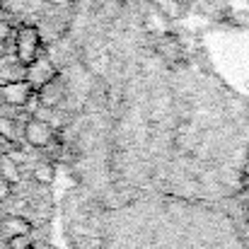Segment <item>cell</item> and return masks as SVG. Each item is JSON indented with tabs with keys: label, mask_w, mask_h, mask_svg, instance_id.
Listing matches in <instances>:
<instances>
[{
	"label": "cell",
	"mask_w": 249,
	"mask_h": 249,
	"mask_svg": "<svg viewBox=\"0 0 249 249\" xmlns=\"http://www.w3.org/2000/svg\"><path fill=\"white\" fill-rule=\"evenodd\" d=\"M0 174L7 177L10 181H17L19 172H17V162H15L12 155H2V158H0Z\"/></svg>",
	"instance_id": "obj_10"
},
{
	"label": "cell",
	"mask_w": 249,
	"mask_h": 249,
	"mask_svg": "<svg viewBox=\"0 0 249 249\" xmlns=\"http://www.w3.org/2000/svg\"><path fill=\"white\" fill-rule=\"evenodd\" d=\"M7 242V247L10 249H29L32 247V240H29V235H17V237H10V240H5Z\"/></svg>",
	"instance_id": "obj_12"
},
{
	"label": "cell",
	"mask_w": 249,
	"mask_h": 249,
	"mask_svg": "<svg viewBox=\"0 0 249 249\" xmlns=\"http://www.w3.org/2000/svg\"><path fill=\"white\" fill-rule=\"evenodd\" d=\"M32 179L41 186H51L56 181V167L51 162H39V165L32 169Z\"/></svg>",
	"instance_id": "obj_8"
},
{
	"label": "cell",
	"mask_w": 249,
	"mask_h": 249,
	"mask_svg": "<svg viewBox=\"0 0 249 249\" xmlns=\"http://www.w3.org/2000/svg\"><path fill=\"white\" fill-rule=\"evenodd\" d=\"M177 2H186V0H177Z\"/></svg>",
	"instance_id": "obj_14"
},
{
	"label": "cell",
	"mask_w": 249,
	"mask_h": 249,
	"mask_svg": "<svg viewBox=\"0 0 249 249\" xmlns=\"http://www.w3.org/2000/svg\"><path fill=\"white\" fill-rule=\"evenodd\" d=\"M17 235H32V223L22 215H5L0 218V237L10 240Z\"/></svg>",
	"instance_id": "obj_6"
},
{
	"label": "cell",
	"mask_w": 249,
	"mask_h": 249,
	"mask_svg": "<svg viewBox=\"0 0 249 249\" xmlns=\"http://www.w3.org/2000/svg\"><path fill=\"white\" fill-rule=\"evenodd\" d=\"M34 94L36 92L32 89V85L24 78L22 80H7V83L0 85V99L10 107H27Z\"/></svg>",
	"instance_id": "obj_4"
},
{
	"label": "cell",
	"mask_w": 249,
	"mask_h": 249,
	"mask_svg": "<svg viewBox=\"0 0 249 249\" xmlns=\"http://www.w3.org/2000/svg\"><path fill=\"white\" fill-rule=\"evenodd\" d=\"M56 75H58V68H56V63H53L46 53H41L36 61H32V63L24 68V80L32 85L34 92H36L39 87H44L46 83H51Z\"/></svg>",
	"instance_id": "obj_3"
},
{
	"label": "cell",
	"mask_w": 249,
	"mask_h": 249,
	"mask_svg": "<svg viewBox=\"0 0 249 249\" xmlns=\"http://www.w3.org/2000/svg\"><path fill=\"white\" fill-rule=\"evenodd\" d=\"M12 46H15V58H17V63L27 68L32 61H36V58L44 53L41 32H39L34 24H19V27L15 29Z\"/></svg>",
	"instance_id": "obj_1"
},
{
	"label": "cell",
	"mask_w": 249,
	"mask_h": 249,
	"mask_svg": "<svg viewBox=\"0 0 249 249\" xmlns=\"http://www.w3.org/2000/svg\"><path fill=\"white\" fill-rule=\"evenodd\" d=\"M66 83H63V78H61V73L51 80V83H46L44 87H39L36 89V99H39V104L41 107H46V109H56V107H61V102L66 99Z\"/></svg>",
	"instance_id": "obj_5"
},
{
	"label": "cell",
	"mask_w": 249,
	"mask_h": 249,
	"mask_svg": "<svg viewBox=\"0 0 249 249\" xmlns=\"http://www.w3.org/2000/svg\"><path fill=\"white\" fill-rule=\"evenodd\" d=\"M19 126H17V121L12 119V116H0V138L2 141H7V143H17V138H19Z\"/></svg>",
	"instance_id": "obj_9"
},
{
	"label": "cell",
	"mask_w": 249,
	"mask_h": 249,
	"mask_svg": "<svg viewBox=\"0 0 249 249\" xmlns=\"http://www.w3.org/2000/svg\"><path fill=\"white\" fill-rule=\"evenodd\" d=\"M10 196H12V181L0 174V203H5Z\"/></svg>",
	"instance_id": "obj_13"
},
{
	"label": "cell",
	"mask_w": 249,
	"mask_h": 249,
	"mask_svg": "<svg viewBox=\"0 0 249 249\" xmlns=\"http://www.w3.org/2000/svg\"><path fill=\"white\" fill-rule=\"evenodd\" d=\"M158 53L165 58L167 63H177V61H181V46H179L177 36L165 34V36L158 41Z\"/></svg>",
	"instance_id": "obj_7"
},
{
	"label": "cell",
	"mask_w": 249,
	"mask_h": 249,
	"mask_svg": "<svg viewBox=\"0 0 249 249\" xmlns=\"http://www.w3.org/2000/svg\"><path fill=\"white\" fill-rule=\"evenodd\" d=\"M22 138L27 141V145L44 150V148H51V143L56 141V128L44 119H29L22 128Z\"/></svg>",
	"instance_id": "obj_2"
},
{
	"label": "cell",
	"mask_w": 249,
	"mask_h": 249,
	"mask_svg": "<svg viewBox=\"0 0 249 249\" xmlns=\"http://www.w3.org/2000/svg\"><path fill=\"white\" fill-rule=\"evenodd\" d=\"M15 39V32H12V27L10 24H5V22H0V58L7 53V46H10V41Z\"/></svg>",
	"instance_id": "obj_11"
}]
</instances>
